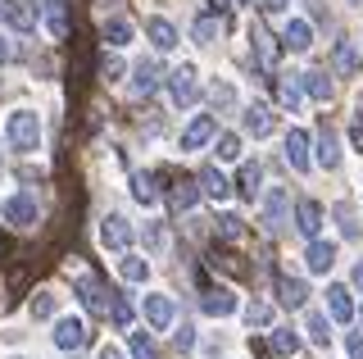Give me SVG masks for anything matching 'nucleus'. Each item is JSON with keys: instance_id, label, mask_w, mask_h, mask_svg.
Returning <instances> with one entry per match:
<instances>
[{"instance_id": "obj_1", "label": "nucleus", "mask_w": 363, "mask_h": 359, "mask_svg": "<svg viewBox=\"0 0 363 359\" xmlns=\"http://www.w3.org/2000/svg\"><path fill=\"white\" fill-rule=\"evenodd\" d=\"M5 137H9V145H14L18 155H32L41 145V118L32 114V109H14L9 123H5Z\"/></svg>"}, {"instance_id": "obj_2", "label": "nucleus", "mask_w": 363, "mask_h": 359, "mask_svg": "<svg viewBox=\"0 0 363 359\" xmlns=\"http://www.w3.org/2000/svg\"><path fill=\"white\" fill-rule=\"evenodd\" d=\"M164 82H168V96H173L177 109H191L200 100V73H196V64H182V69H173Z\"/></svg>"}, {"instance_id": "obj_3", "label": "nucleus", "mask_w": 363, "mask_h": 359, "mask_svg": "<svg viewBox=\"0 0 363 359\" xmlns=\"http://www.w3.org/2000/svg\"><path fill=\"white\" fill-rule=\"evenodd\" d=\"M132 223L123 219V214H109L105 223H100V241H105V250H118V255H128L132 250Z\"/></svg>"}, {"instance_id": "obj_4", "label": "nucleus", "mask_w": 363, "mask_h": 359, "mask_svg": "<svg viewBox=\"0 0 363 359\" xmlns=\"http://www.w3.org/2000/svg\"><path fill=\"white\" fill-rule=\"evenodd\" d=\"M281 160H286L295 173H309L313 168V155H309V137H304L300 128H291L286 132V145H281Z\"/></svg>"}, {"instance_id": "obj_5", "label": "nucleus", "mask_w": 363, "mask_h": 359, "mask_svg": "<svg viewBox=\"0 0 363 359\" xmlns=\"http://www.w3.org/2000/svg\"><path fill=\"white\" fill-rule=\"evenodd\" d=\"M73 291H77V300H82V309H91V314H105V309H109V300H105V287H100V277H91V273H77V277H73Z\"/></svg>"}, {"instance_id": "obj_6", "label": "nucleus", "mask_w": 363, "mask_h": 359, "mask_svg": "<svg viewBox=\"0 0 363 359\" xmlns=\"http://www.w3.org/2000/svg\"><path fill=\"white\" fill-rule=\"evenodd\" d=\"M5 219L14 223L18 232L37 228V196H32V192H18V196H14V200H9V205H5Z\"/></svg>"}, {"instance_id": "obj_7", "label": "nucleus", "mask_w": 363, "mask_h": 359, "mask_svg": "<svg viewBox=\"0 0 363 359\" xmlns=\"http://www.w3.org/2000/svg\"><path fill=\"white\" fill-rule=\"evenodd\" d=\"M313 145H318V150H313V164L332 173V168L340 164V141H336V128H332V123H323V128H318V141Z\"/></svg>"}, {"instance_id": "obj_8", "label": "nucleus", "mask_w": 363, "mask_h": 359, "mask_svg": "<svg viewBox=\"0 0 363 359\" xmlns=\"http://www.w3.org/2000/svg\"><path fill=\"white\" fill-rule=\"evenodd\" d=\"M241 123H245V132H250L255 141H259V137H272V132H277V114H272L268 105H259V100H255V105H245Z\"/></svg>"}, {"instance_id": "obj_9", "label": "nucleus", "mask_w": 363, "mask_h": 359, "mask_svg": "<svg viewBox=\"0 0 363 359\" xmlns=\"http://www.w3.org/2000/svg\"><path fill=\"white\" fill-rule=\"evenodd\" d=\"M55 346H60V350H82L86 346V323L82 319H73V314H68V319H60L55 323Z\"/></svg>"}, {"instance_id": "obj_10", "label": "nucleus", "mask_w": 363, "mask_h": 359, "mask_svg": "<svg viewBox=\"0 0 363 359\" xmlns=\"http://www.w3.org/2000/svg\"><path fill=\"white\" fill-rule=\"evenodd\" d=\"M213 132H218V118H213V114H196L186 123V132H182V150H200L204 141H213Z\"/></svg>"}, {"instance_id": "obj_11", "label": "nucleus", "mask_w": 363, "mask_h": 359, "mask_svg": "<svg viewBox=\"0 0 363 359\" xmlns=\"http://www.w3.org/2000/svg\"><path fill=\"white\" fill-rule=\"evenodd\" d=\"M141 314H145V323H150L155 332H168L173 328V296H145V305H141Z\"/></svg>"}, {"instance_id": "obj_12", "label": "nucleus", "mask_w": 363, "mask_h": 359, "mask_svg": "<svg viewBox=\"0 0 363 359\" xmlns=\"http://www.w3.org/2000/svg\"><path fill=\"white\" fill-rule=\"evenodd\" d=\"M250 50H255L259 69H272V64H277V41H272V32L264 23H250Z\"/></svg>"}, {"instance_id": "obj_13", "label": "nucleus", "mask_w": 363, "mask_h": 359, "mask_svg": "<svg viewBox=\"0 0 363 359\" xmlns=\"http://www.w3.org/2000/svg\"><path fill=\"white\" fill-rule=\"evenodd\" d=\"M286 205H291V196L281 192V187H272V192L264 196V228L268 232H281V228H286Z\"/></svg>"}, {"instance_id": "obj_14", "label": "nucleus", "mask_w": 363, "mask_h": 359, "mask_svg": "<svg viewBox=\"0 0 363 359\" xmlns=\"http://www.w3.org/2000/svg\"><path fill=\"white\" fill-rule=\"evenodd\" d=\"M0 28H14V32H32L37 28V14L18 0H0Z\"/></svg>"}, {"instance_id": "obj_15", "label": "nucleus", "mask_w": 363, "mask_h": 359, "mask_svg": "<svg viewBox=\"0 0 363 359\" xmlns=\"http://www.w3.org/2000/svg\"><path fill=\"white\" fill-rule=\"evenodd\" d=\"M200 309L209 314V319H227V314H236V296L227 287H209L204 300H200Z\"/></svg>"}, {"instance_id": "obj_16", "label": "nucleus", "mask_w": 363, "mask_h": 359, "mask_svg": "<svg viewBox=\"0 0 363 359\" xmlns=\"http://www.w3.org/2000/svg\"><path fill=\"white\" fill-rule=\"evenodd\" d=\"M200 192L209 196V200H218V205H223L227 196H232V182H227V177H223V168H218V164L200 168Z\"/></svg>"}, {"instance_id": "obj_17", "label": "nucleus", "mask_w": 363, "mask_h": 359, "mask_svg": "<svg viewBox=\"0 0 363 359\" xmlns=\"http://www.w3.org/2000/svg\"><path fill=\"white\" fill-rule=\"evenodd\" d=\"M159 82H164V77H159V64H155V60H141V64L132 69V92H136V96H155Z\"/></svg>"}, {"instance_id": "obj_18", "label": "nucleus", "mask_w": 363, "mask_h": 359, "mask_svg": "<svg viewBox=\"0 0 363 359\" xmlns=\"http://www.w3.org/2000/svg\"><path fill=\"white\" fill-rule=\"evenodd\" d=\"M304 264H309V273H332L336 264V241H309V255H304Z\"/></svg>"}, {"instance_id": "obj_19", "label": "nucleus", "mask_w": 363, "mask_h": 359, "mask_svg": "<svg viewBox=\"0 0 363 359\" xmlns=\"http://www.w3.org/2000/svg\"><path fill=\"white\" fill-rule=\"evenodd\" d=\"M132 196H136V205L155 209L159 200H164V192H159V177L155 173H132Z\"/></svg>"}, {"instance_id": "obj_20", "label": "nucleus", "mask_w": 363, "mask_h": 359, "mask_svg": "<svg viewBox=\"0 0 363 359\" xmlns=\"http://www.w3.org/2000/svg\"><path fill=\"white\" fill-rule=\"evenodd\" d=\"M295 228L313 241L318 228H323V205H318V200H300V205H295Z\"/></svg>"}, {"instance_id": "obj_21", "label": "nucleus", "mask_w": 363, "mask_h": 359, "mask_svg": "<svg viewBox=\"0 0 363 359\" xmlns=\"http://www.w3.org/2000/svg\"><path fill=\"white\" fill-rule=\"evenodd\" d=\"M281 46L295 50V55H300V50H309V46H313V28L304 23V18H291V23L281 28Z\"/></svg>"}, {"instance_id": "obj_22", "label": "nucleus", "mask_w": 363, "mask_h": 359, "mask_svg": "<svg viewBox=\"0 0 363 359\" xmlns=\"http://www.w3.org/2000/svg\"><path fill=\"white\" fill-rule=\"evenodd\" d=\"M277 296L286 309H300L309 300V287H304V277H277Z\"/></svg>"}, {"instance_id": "obj_23", "label": "nucleus", "mask_w": 363, "mask_h": 359, "mask_svg": "<svg viewBox=\"0 0 363 359\" xmlns=\"http://www.w3.org/2000/svg\"><path fill=\"white\" fill-rule=\"evenodd\" d=\"M327 314H332L336 323H350V319H354V300H350L345 287H327Z\"/></svg>"}, {"instance_id": "obj_24", "label": "nucleus", "mask_w": 363, "mask_h": 359, "mask_svg": "<svg viewBox=\"0 0 363 359\" xmlns=\"http://www.w3.org/2000/svg\"><path fill=\"white\" fill-rule=\"evenodd\" d=\"M45 28H50L55 41L68 37V5H64V0H45Z\"/></svg>"}, {"instance_id": "obj_25", "label": "nucleus", "mask_w": 363, "mask_h": 359, "mask_svg": "<svg viewBox=\"0 0 363 359\" xmlns=\"http://www.w3.org/2000/svg\"><path fill=\"white\" fill-rule=\"evenodd\" d=\"M145 37L155 41V50H173L177 46V28L168 23V18H150V23H145Z\"/></svg>"}, {"instance_id": "obj_26", "label": "nucleus", "mask_w": 363, "mask_h": 359, "mask_svg": "<svg viewBox=\"0 0 363 359\" xmlns=\"http://www.w3.org/2000/svg\"><path fill=\"white\" fill-rule=\"evenodd\" d=\"M300 82H304V96L318 100V105H327V100L336 96V87L327 82V73H300Z\"/></svg>"}, {"instance_id": "obj_27", "label": "nucleus", "mask_w": 363, "mask_h": 359, "mask_svg": "<svg viewBox=\"0 0 363 359\" xmlns=\"http://www.w3.org/2000/svg\"><path fill=\"white\" fill-rule=\"evenodd\" d=\"M304 332H309V341L313 346H323V350H327V346H332V323H327V314H309V319H304Z\"/></svg>"}, {"instance_id": "obj_28", "label": "nucleus", "mask_w": 363, "mask_h": 359, "mask_svg": "<svg viewBox=\"0 0 363 359\" xmlns=\"http://www.w3.org/2000/svg\"><path fill=\"white\" fill-rule=\"evenodd\" d=\"M277 100L286 109H300L304 105V82L300 77H277Z\"/></svg>"}, {"instance_id": "obj_29", "label": "nucleus", "mask_w": 363, "mask_h": 359, "mask_svg": "<svg viewBox=\"0 0 363 359\" xmlns=\"http://www.w3.org/2000/svg\"><path fill=\"white\" fill-rule=\"evenodd\" d=\"M118 273H123V282H145V273H150V260H141V255H123L118 260Z\"/></svg>"}, {"instance_id": "obj_30", "label": "nucleus", "mask_w": 363, "mask_h": 359, "mask_svg": "<svg viewBox=\"0 0 363 359\" xmlns=\"http://www.w3.org/2000/svg\"><path fill=\"white\" fill-rule=\"evenodd\" d=\"M259 182H264V168L259 164H241V177H236V192H241L245 200L259 196Z\"/></svg>"}, {"instance_id": "obj_31", "label": "nucleus", "mask_w": 363, "mask_h": 359, "mask_svg": "<svg viewBox=\"0 0 363 359\" xmlns=\"http://www.w3.org/2000/svg\"><path fill=\"white\" fill-rule=\"evenodd\" d=\"M272 350H277L281 359H295V355H300V332L277 328V332H272Z\"/></svg>"}, {"instance_id": "obj_32", "label": "nucleus", "mask_w": 363, "mask_h": 359, "mask_svg": "<svg viewBox=\"0 0 363 359\" xmlns=\"http://www.w3.org/2000/svg\"><path fill=\"white\" fill-rule=\"evenodd\" d=\"M218 37H223V18L218 14H204L200 23H196V41H200V46H213Z\"/></svg>"}, {"instance_id": "obj_33", "label": "nucleus", "mask_w": 363, "mask_h": 359, "mask_svg": "<svg viewBox=\"0 0 363 359\" xmlns=\"http://www.w3.org/2000/svg\"><path fill=\"white\" fill-rule=\"evenodd\" d=\"M196 200H200V187L191 182V177H177V182H173V205L177 209H191Z\"/></svg>"}, {"instance_id": "obj_34", "label": "nucleus", "mask_w": 363, "mask_h": 359, "mask_svg": "<svg viewBox=\"0 0 363 359\" xmlns=\"http://www.w3.org/2000/svg\"><path fill=\"white\" fill-rule=\"evenodd\" d=\"M105 41L113 50L128 46V41H132V23H128V18H109V23H105Z\"/></svg>"}, {"instance_id": "obj_35", "label": "nucleus", "mask_w": 363, "mask_h": 359, "mask_svg": "<svg viewBox=\"0 0 363 359\" xmlns=\"http://www.w3.org/2000/svg\"><path fill=\"white\" fill-rule=\"evenodd\" d=\"M109 323H113V328H132V305H128V300H123V296H109Z\"/></svg>"}, {"instance_id": "obj_36", "label": "nucleus", "mask_w": 363, "mask_h": 359, "mask_svg": "<svg viewBox=\"0 0 363 359\" xmlns=\"http://www.w3.org/2000/svg\"><path fill=\"white\" fill-rule=\"evenodd\" d=\"M245 323H250V328H268V323H272V305H268V300H250V305H245Z\"/></svg>"}, {"instance_id": "obj_37", "label": "nucleus", "mask_w": 363, "mask_h": 359, "mask_svg": "<svg viewBox=\"0 0 363 359\" xmlns=\"http://www.w3.org/2000/svg\"><path fill=\"white\" fill-rule=\"evenodd\" d=\"M213 150H218V160H223V164L241 160V137H236V132H223V137H218V145H213Z\"/></svg>"}, {"instance_id": "obj_38", "label": "nucleus", "mask_w": 363, "mask_h": 359, "mask_svg": "<svg viewBox=\"0 0 363 359\" xmlns=\"http://www.w3.org/2000/svg\"><path fill=\"white\" fill-rule=\"evenodd\" d=\"M336 69L340 73H359V50L350 46V41H340V46H336Z\"/></svg>"}, {"instance_id": "obj_39", "label": "nucleus", "mask_w": 363, "mask_h": 359, "mask_svg": "<svg viewBox=\"0 0 363 359\" xmlns=\"http://www.w3.org/2000/svg\"><path fill=\"white\" fill-rule=\"evenodd\" d=\"M218 237H223V241H241V237H245L241 219H236V214H223V219H218Z\"/></svg>"}, {"instance_id": "obj_40", "label": "nucleus", "mask_w": 363, "mask_h": 359, "mask_svg": "<svg viewBox=\"0 0 363 359\" xmlns=\"http://www.w3.org/2000/svg\"><path fill=\"white\" fill-rule=\"evenodd\" d=\"M132 359H159V350H155V341L145 332H132Z\"/></svg>"}, {"instance_id": "obj_41", "label": "nucleus", "mask_w": 363, "mask_h": 359, "mask_svg": "<svg viewBox=\"0 0 363 359\" xmlns=\"http://www.w3.org/2000/svg\"><path fill=\"white\" fill-rule=\"evenodd\" d=\"M100 77H105V82H113V77H123V60H118V55H100Z\"/></svg>"}, {"instance_id": "obj_42", "label": "nucleus", "mask_w": 363, "mask_h": 359, "mask_svg": "<svg viewBox=\"0 0 363 359\" xmlns=\"http://www.w3.org/2000/svg\"><path fill=\"white\" fill-rule=\"evenodd\" d=\"M209 100H213V109H232V105H236V92H232L227 82H218V87L209 92Z\"/></svg>"}, {"instance_id": "obj_43", "label": "nucleus", "mask_w": 363, "mask_h": 359, "mask_svg": "<svg viewBox=\"0 0 363 359\" xmlns=\"http://www.w3.org/2000/svg\"><path fill=\"white\" fill-rule=\"evenodd\" d=\"M336 219H340V232H345V237H359V223H354V205H336Z\"/></svg>"}, {"instance_id": "obj_44", "label": "nucleus", "mask_w": 363, "mask_h": 359, "mask_svg": "<svg viewBox=\"0 0 363 359\" xmlns=\"http://www.w3.org/2000/svg\"><path fill=\"white\" fill-rule=\"evenodd\" d=\"M350 145H354V150H363V100L354 105V118H350Z\"/></svg>"}, {"instance_id": "obj_45", "label": "nucleus", "mask_w": 363, "mask_h": 359, "mask_svg": "<svg viewBox=\"0 0 363 359\" xmlns=\"http://www.w3.org/2000/svg\"><path fill=\"white\" fill-rule=\"evenodd\" d=\"M50 314H55V296H50V291H41V296L32 300V319H50Z\"/></svg>"}, {"instance_id": "obj_46", "label": "nucleus", "mask_w": 363, "mask_h": 359, "mask_svg": "<svg viewBox=\"0 0 363 359\" xmlns=\"http://www.w3.org/2000/svg\"><path fill=\"white\" fill-rule=\"evenodd\" d=\"M173 341H177V350H196V328H191V323H182Z\"/></svg>"}, {"instance_id": "obj_47", "label": "nucleus", "mask_w": 363, "mask_h": 359, "mask_svg": "<svg viewBox=\"0 0 363 359\" xmlns=\"http://www.w3.org/2000/svg\"><path fill=\"white\" fill-rule=\"evenodd\" d=\"M345 350H350V359H363V336H359V332H350Z\"/></svg>"}, {"instance_id": "obj_48", "label": "nucleus", "mask_w": 363, "mask_h": 359, "mask_svg": "<svg viewBox=\"0 0 363 359\" xmlns=\"http://www.w3.org/2000/svg\"><path fill=\"white\" fill-rule=\"evenodd\" d=\"M9 60H14V41H9V37H0V69H5Z\"/></svg>"}, {"instance_id": "obj_49", "label": "nucleus", "mask_w": 363, "mask_h": 359, "mask_svg": "<svg viewBox=\"0 0 363 359\" xmlns=\"http://www.w3.org/2000/svg\"><path fill=\"white\" fill-rule=\"evenodd\" d=\"M259 5H264V9H268V14H281V9H286V5H291V0H259Z\"/></svg>"}, {"instance_id": "obj_50", "label": "nucleus", "mask_w": 363, "mask_h": 359, "mask_svg": "<svg viewBox=\"0 0 363 359\" xmlns=\"http://www.w3.org/2000/svg\"><path fill=\"white\" fill-rule=\"evenodd\" d=\"M96 359H123V350H118V346H100Z\"/></svg>"}, {"instance_id": "obj_51", "label": "nucleus", "mask_w": 363, "mask_h": 359, "mask_svg": "<svg viewBox=\"0 0 363 359\" xmlns=\"http://www.w3.org/2000/svg\"><path fill=\"white\" fill-rule=\"evenodd\" d=\"M209 5H213V14H227V9H232L236 0H209Z\"/></svg>"}, {"instance_id": "obj_52", "label": "nucleus", "mask_w": 363, "mask_h": 359, "mask_svg": "<svg viewBox=\"0 0 363 359\" xmlns=\"http://www.w3.org/2000/svg\"><path fill=\"white\" fill-rule=\"evenodd\" d=\"M354 287H363V260L354 264Z\"/></svg>"}, {"instance_id": "obj_53", "label": "nucleus", "mask_w": 363, "mask_h": 359, "mask_svg": "<svg viewBox=\"0 0 363 359\" xmlns=\"http://www.w3.org/2000/svg\"><path fill=\"white\" fill-rule=\"evenodd\" d=\"M236 5H250V0H236Z\"/></svg>"}, {"instance_id": "obj_54", "label": "nucleus", "mask_w": 363, "mask_h": 359, "mask_svg": "<svg viewBox=\"0 0 363 359\" xmlns=\"http://www.w3.org/2000/svg\"><path fill=\"white\" fill-rule=\"evenodd\" d=\"M350 5H363V0H350Z\"/></svg>"}]
</instances>
